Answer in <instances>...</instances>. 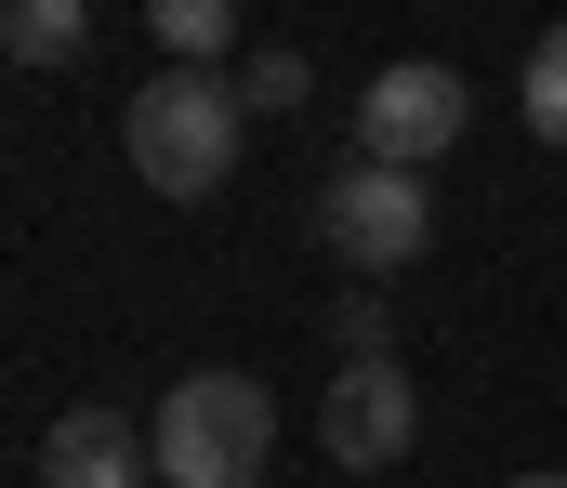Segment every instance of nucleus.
Segmentation results:
<instances>
[{
  "instance_id": "nucleus-6",
  "label": "nucleus",
  "mask_w": 567,
  "mask_h": 488,
  "mask_svg": "<svg viewBox=\"0 0 567 488\" xmlns=\"http://www.w3.org/2000/svg\"><path fill=\"white\" fill-rule=\"evenodd\" d=\"M145 476H158V449L133 409H66L40 436V488H145Z\"/></svg>"
},
{
  "instance_id": "nucleus-3",
  "label": "nucleus",
  "mask_w": 567,
  "mask_h": 488,
  "mask_svg": "<svg viewBox=\"0 0 567 488\" xmlns=\"http://www.w3.org/2000/svg\"><path fill=\"white\" fill-rule=\"evenodd\" d=\"M317 238L357 264V278H396V264H423V238H435V198H423V172H383V159H343L330 172V198H317Z\"/></svg>"
},
{
  "instance_id": "nucleus-1",
  "label": "nucleus",
  "mask_w": 567,
  "mask_h": 488,
  "mask_svg": "<svg viewBox=\"0 0 567 488\" xmlns=\"http://www.w3.org/2000/svg\"><path fill=\"white\" fill-rule=\"evenodd\" d=\"M145 449H158V488H251L278 449V396L251 370H185L145 409Z\"/></svg>"
},
{
  "instance_id": "nucleus-2",
  "label": "nucleus",
  "mask_w": 567,
  "mask_h": 488,
  "mask_svg": "<svg viewBox=\"0 0 567 488\" xmlns=\"http://www.w3.org/2000/svg\"><path fill=\"white\" fill-rule=\"evenodd\" d=\"M238 80H212V66H158L133 106H120V159L158 185V198H212L225 172H238Z\"/></svg>"
},
{
  "instance_id": "nucleus-5",
  "label": "nucleus",
  "mask_w": 567,
  "mask_h": 488,
  "mask_svg": "<svg viewBox=\"0 0 567 488\" xmlns=\"http://www.w3.org/2000/svg\"><path fill=\"white\" fill-rule=\"evenodd\" d=\"M410 436H423V396H410V370H396V356H357V370H330L317 449H330L343 476H383V463H410Z\"/></svg>"
},
{
  "instance_id": "nucleus-7",
  "label": "nucleus",
  "mask_w": 567,
  "mask_h": 488,
  "mask_svg": "<svg viewBox=\"0 0 567 488\" xmlns=\"http://www.w3.org/2000/svg\"><path fill=\"white\" fill-rule=\"evenodd\" d=\"M0 53H13V66H80V53H93V13H80V0H13V13H0Z\"/></svg>"
},
{
  "instance_id": "nucleus-9",
  "label": "nucleus",
  "mask_w": 567,
  "mask_h": 488,
  "mask_svg": "<svg viewBox=\"0 0 567 488\" xmlns=\"http://www.w3.org/2000/svg\"><path fill=\"white\" fill-rule=\"evenodd\" d=\"M303 80H317V66H303L290 40H265V53H251V80H238V106H251V120H290V106H303Z\"/></svg>"
},
{
  "instance_id": "nucleus-10",
  "label": "nucleus",
  "mask_w": 567,
  "mask_h": 488,
  "mask_svg": "<svg viewBox=\"0 0 567 488\" xmlns=\"http://www.w3.org/2000/svg\"><path fill=\"white\" fill-rule=\"evenodd\" d=\"M515 106H528V133H542V146H567V27L528 53V93H515Z\"/></svg>"
},
{
  "instance_id": "nucleus-4",
  "label": "nucleus",
  "mask_w": 567,
  "mask_h": 488,
  "mask_svg": "<svg viewBox=\"0 0 567 488\" xmlns=\"http://www.w3.org/2000/svg\"><path fill=\"white\" fill-rule=\"evenodd\" d=\"M462 80L435 66V53H396L370 93H357V159H383V172H423V159H449L462 146Z\"/></svg>"
},
{
  "instance_id": "nucleus-12",
  "label": "nucleus",
  "mask_w": 567,
  "mask_h": 488,
  "mask_svg": "<svg viewBox=\"0 0 567 488\" xmlns=\"http://www.w3.org/2000/svg\"><path fill=\"white\" fill-rule=\"evenodd\" d=\"M502 488H567V476H502Z\"/></svg>"
},
{
  "instance_id": "nucleus-11",
  "label": "nucleus",
  "mask_w": 567,
  "mask_h": 488,
  "mask_svg": "<svg viewBox=\"0 0 567 488\" xmlns=\"http://www.w3.org/2000/svg\"><path fill=\"white\" fill-rule=\"evenodd\" d=\"M330 330H343V370H357V356H396V318H383V304H343Z\"/></svg>"
},
{
  "instance_id": "nucleus-8",
  "label": "nucleus",
  "mask_w": 567,
  "mask_h": 488,
  "mask_svg": "<svg viewBox=\"0 0 567 488\" xmlns=\"http://www.w3.org/2000/svg\"><path fill=\"white\" fill-rule=\"evenodd\" d=\"M158 40H172V66H212V53L238 40V13H225V0H158Z\"/></svg>"
}]
</instances>
